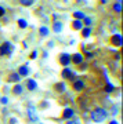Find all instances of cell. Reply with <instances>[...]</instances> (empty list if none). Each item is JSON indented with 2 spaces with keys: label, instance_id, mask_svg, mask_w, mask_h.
Wrapping results in <instances>:
<instances>
[{
  "label": "cell",
  "instance_id": "cell-15",
  "mask_svg": "<svg viewBox=\"0 0 123 124\" xmlns=\"http://www.w3.org/2000/svg\"><path fill=\"white\" fill-rule=\"evenodd\" d=\"M19 80H21V76L18 75V73H11V75L9 76V81H11V83H19Z\"/></svg>",
  "mask_w": 123,
  "mask_h": 124
},
{
  "label": "cell",
  "instance_id": "cell-29",
  "mask_svg": "<svg viewBox=\"0 0 123 124\" xmlns=\"http://www.w3.org/2000/svg\"><path fill=\"white\" fill-rule=\"evenodd\" d=\"M109 124H119V123L116 121V120H112V121H109Z\"/></svg>",
  "mask_w": 123,
  "mask_h": 124
},
{
  "label": "cell",
  "instance_id": "cell-11",
  "mask_svg": "<svg viewBox=\"0 0 123 124\" xmlns=\"http://www.w3.org/2000/svg\"><path fill=\"white\" fill-rule=\"evenodd\" d=\"M26 87L29 91H35L36 88H37V83H36V80L33 79H28L26 80Z\"/></svg>",
  "mask_w": 123,
  "mask_h": 124
},
{
  "label": "cell",
  "instance_id": "cell-16",
  "mask_svg": "<svg viewBox=\"0 0 123 124\" xmlns=\"http://www.w3.org/2000/svg\"><path fill=\"white\" fill-rule=\"evenodd\" d=\"M82 37H84V39H87L88 36L91 35V26H83V29H82Z\"/></svg>",
  "mask_w": 123,
  "mask_h": 124
},
{
  "label": "cell",
  "instance_id": "cell-19",
  "mask_svg": "<svg viewBox=\"0 0 123 124\" xmlns=\"http://www.w3.org/2000/svg\"><path fill=\"white\" fill-rule=\"evenodd\" d=\"M39 33H40V36H48L50 29H48L47 26H40L39 28Z\"/></svg>",
  "mask_w": 123,
  "mask_h": 124
},
{
  "label": "cell",
  "instance_id": "cell-6",
  "mask_svg": "<svg viewBox=\"0 0 123 124\" xmlns=\"http://www.w3.org/2000/svg\"><path fill=\"white\" fill-rule=\"evenodd\" d=\"M84 61V57L80 53H75L70 55V62H73L75 65H82Z\"/></svg>",
  "mask_w": 123,
  "mask_h": 124
},
{
  "label": "cell",
  "instance_id": "cell-26",
  "mask_svg": "<svg viewBox=\"0 0 123 124\" xmlns=\"http://www.w3.org/2000/svg\"><path fill=\"white\" fill-rule=\"evenodd\" d=\"M0 102H1L3 105H7V103H9V99H7L6 97H1V98H0Z\"/></svg>",
  "mask_w": 123,
  "mask_h": 124
},
{
  "label": "cell",
  "instance_id": "cell-23",
  "mask_svg": "<svg viewBox=\"0 0 123 124\" xmlns=\"http://www.w3.org/2000/svg\"><path fill=\"white\" fill-rule=\"evenodd\" d=\"M66 124H80V123H79V120L78 119L73 117V119H70V120H66Z\"/></svg>",
  "mask_w": 123,
  "mask_h": 124
},
{
  "label": "cell",
  "instance_id": "cell-22",
  "mask_svg": "<svg viewBox=\"0 0 123 124\" xmlns=\"http://www.w3.org/2000/svg\"><path fill=\"white\" fill-rule=\"evenodd\" d=\"M82 22H83V25H84V26H90V25H91V18L84 17L83 19H82Z\"/></svg>",
  "mask_w": 123,
  "mask_h": 124
},
{
  "label": "cell",
  "instance_id": "cell-3",
  "mask_svg": "<svg viewBox=\"0 0 123 124\" xmlns=\"http://www.w3.org/2000/svg\"><path fill=\"white\" fill-rule=\"evenodd\" d=\"M14 51V46L10 41H4L0 46V55H11Z\"/></svg>",
  "mask_w": 123,
  "mask_h": 124
},
{
  "label": "cell",
  "instance_id": "cell-10",
  "mask_svg": "<svg viewBox=\"0 0 123 124\" xmlns=\"http://www.w3.org/2000/svg\"><path fill=\"white\" fill-rule=\"evenodd\" d=\"M70 25H72V29H73V31H82V29H83V22H82L80 19H73Z\"/></svg>",
  "mask_w": 123,
  "mask_h": 124
},
{
  "label": "cell",
  "instance_id": "cell-8",
  "mask_svg": "<svg viewBox=\"0 0 123 124\" xmlns=\"http://www.w3.org/2000/svg\"><path fill=\"white\" fill-rule=\"evenodd\" d=\"M54 91L58 94H64L66 91V85L64 81H58V83H55L54 84Z\"/></svg>",
  "mask_w": 123,
  "mask_h": 124
},
{
  "label": "cell",
  "instance_id": "cell-25",
  "mask_svg": "<svg viewBox=\"0 0 123 124\" xmlns=\"http://www.w3.org/2000/svg\"><path fill=\"white\" fill-rule=\"evenodd\" d=\"M36 57H37V51L33 50V51L31 53V55H29V58H31V59H36Z\"/></svg>",
  "mask_w": 123,
  "mask_h": 124
},
{
  "label": "cell",
  "instance_id": "cell-21",
  "mask_svg": "<svg viewBox=\"0 0 123 124\" xmlns=\"http://www.w3.org/2000/svg\"><path fill=\"white\" fill-rule=\"evenodd\" d=\"M17 23H18V26L21 28V29H25V28H28V22L25 21V19H22V18H21V19H18Z\"/></svg>",
  "mask_w": 123,
  "mask_h": 124
},
{
  "label": "cell",
  "instance_id": "cell-30",
  "mask_svg": "<svg viewBox=\"0 0 123 124\" xmlns=\"http://www.w3.org/2000/svg\"><path fill=\"white\" fill-rule=\"evenodd\" d=\"M101 1V4H106V0H100Z\"/></svg>",
  "mask_w": 123,
  "mask_h": 124
},
{
  "label": "cell",
  "instance_id": "cell-20",
  "mask_svg": "<svg viewBox=\"0 0 123 124\" xmlns=\"http://www.w3.org/2000/svg\"><path fill=\"white\" fill-rule=\"evenodd\" d=\"M84 17H86V14H84L83 11H75V13H73V18H75V19H80V21H82Z\"/></svg>",
  "mask_w": 123,
  "mask_h": 124
},
{
  "label": "cell",
  "instance_id": "cell-27",
  "mask_svg": "<svg viewBox=\"0 0 123 124\" xmlns=\"http://www.w3.org/2000/svg\"><path fill=\"white\" fill-rule=\"evenodd\" d=\"M4 14H6L4 7H0V18H1V17H4Z\"/></svg>",
  "mask_w": 123,
  "mask_h": 124
},
{
  "label": "cell",
  "instance_id": "cell-4",
  "mask_svg": "<svg viewBox=\"0 0 123 124\" xmlns=\"http://www.w3.org/2000/svg\"><path fill=\"white\" fill-rule=\"evenodd\" d=\"M58 62H60V65L64 68H68L70 63V54L68 53H62L60 54V57H58Z\"/></svg>",
  "mask_w": 123,
  "mask_h": 124
},
{
  "label": "cell",
  "instance_id": "cell-17",
  "mask_svg": "<svg viewBox=\"0 0 123 124\" xmlns=\"http://www.w3.org/2000/svg\"><path fill=\"white\" fill-rule=\"evenodd\" d=\"M36 0H19V4L24 6V7H31V6L35 4Z\"/></svg>",
  "mask_w": 123,
  "mask_h": 124
},
{
  "label": "cell",
  "instance_id": "cell-9",
  "mask_svg": "<svg viewBox=\"0 0 123 124\" xmlns=\"http://www.w3.org/2000/svg\"><path fill=\"white\" fill-rule=\"evenodd\" d=\"M72 87H73V90H75V91H82V90L84 88L83 80H80V79L75 80V81H73V84H72Z\"/></svg>",
  "mask_w": 123,
  "mask_h": 124
},
{
  "label": "cell",
  "instance_id": "cell-13",
  "mask_svg": "<svg viewBox=\"0 0 123 124\" xmlns=\"http://www.w3.org/2000/svg\"><path fill=\"white\" fill-rule=\"evenodd\" d=\"M18 75L21 76V77H26L29 75V68L26 65H24V66H19L18 68Z\"/></svg>",
  "mask_w": 123,
  "mask_h": 124
},
{
  "label": "cell",
  "instance_id": "cell-24",
  "mask_svg": "<svg viewBox=\"0 0 123 124\" xmlns=\"http://www.w3.org/2000/svg\"><path fill=\"white\" fill-rule=\"evenodd\" d=\"M114 88H115L114 85L108 83V84H106V88H105V90H106V93H112V91H114Z\"/></svg>",
  "mask_w": 123,
  "mask_h": 124
},
{
  "label": "cell",
  "instance_id": "cell-14",
  "mask_svg": "<svg viewBox=\"0 0 123 124\" xmlns=\"http://www.w3.org/2000/svg\"><path fill=\"white\" fill-rule=\"evenodd\" d=\"M13 94L14 95H21L22 93H24V87H22V84H19V83H17V84L13 87Z\"/></svg>",
  "mask_w": 123,
  "mask_h": 124
},
{
  "label": "cell",
  "instance_id": "cell-7",
  "mask_svg": "<svg viewBox=\"0 0 123 124\" xmlns=\"http://www.w3.org/2000/svg\"><path fill=\"white\" fill-rule=\"evenodd\" d=\"M75 117V110L72 108H65L64 112H62V119L64 120H70Z\"/></svg>",
  "mask_w": 123,
  "mask_h": 124
},
{
  "label": "cell",
  "instance_id": "cell-18",
  "mask_svg": "<svg viewBox=\"0 0 123 124\" xmlns=\"http://www.w3.org/2000/svg\"><path fill=\"white\" fill-rule=\"evenodd\" d=\"M112 8H114V11L116 14H120V13H122V3H120V1L115 3V4L112 6Z\"/></svg>",
  "mask_w": 123,
  "mask_h": 124
},
{
  "label": "cell",
  "instance_id": "cell-12",
  "mask_svg": "<svg viewBox=\"0 0 123 124\" xmlns=\"http://www.w3.org/2000/svg\"><path fill=\"white\" fill-rule=\"evenodd\" d=\"M62 29H64V23L60 22V21H54V23H53V31L55 32V33H61Z\"/></svg>",
  "mask_w": 123,
  "mask_h": 124
},
{
  "label": "cell",
  "instance_id": "cell-28",
  "mask_svg": "<svg viewBox=\"0 0 123 124\" xmlns=\"http://www.w3.org/2000/svg\"><path fill=\"white\" fill-rule=\"evenodd\" d=\"M15 123H17V119H14V117L10 119V124H15Z\"/></svg>",
  "mask_w": 123,
  "mask_h": 124
},
{
  "label": "cell",
  "instance_id": "cell-2",
  "mask_svg": "<svg viewBox=\"0 0 123 124\" xmlns=\"http://www.w3.org/2000/svg\"><path fill=\"white\" fill-rule=\"evenodd\" d=\"M61 77L64 80H70L72 83H73L75 80H78V75H76L75 72H72V69H70V68H65V69H62Z\"/></svg>",
  "mask_w": 123,
  "mask_h": 124
},
{
  "label": "cell",
  "instance_id": "cell-5",
  "mask_svg": "<svg viewBox=\"0 0 123 124\" xmlns=\"http://www.w3.org/2000/svg\"><path fill=\"white\" fill-rule=\"evenodd\" d=\"M109 43H111V46H114V47H122V44H123L122 35H118V33H116V35L111 36Z\"/></svg>",
  "mask_w": 123,
  "mask_h": 124
},
{
  "label": "cell",
  "instance_id": "cell-1",
  "mask_svg": "<svg viewBox=\"0 0 123 124\" xmlns=\"http://www.w3.org/2000/svg\"><path fill=\"white\" fill-rule=\"evenodd\" d=\"M106 117H108V112H106L104 108H96V109L90 113V119H91L94 123H102V121L106 120Z\"/></svg>",
  "mask_w": 123,
  "mask_h": 124
}]
</instances>
